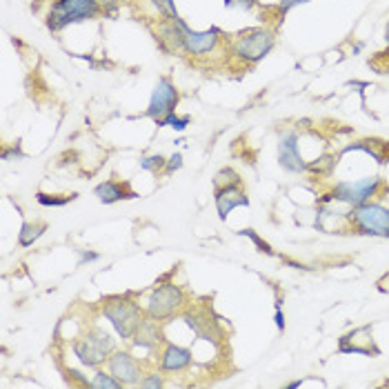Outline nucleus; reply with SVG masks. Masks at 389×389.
I'll use <instances>...</instances> for the list:
<instances>
[{
	"label": "nucleus",
	"instance_id": "1",
	"mask_svg": "<svg viewBox=\"0 0 389 389\" xmlns=\"http://www.w3.org/2000/svg\"><path fill=\"white\" fill-rule=\"evenodd\" d=\"M276 45V31L270 27H252L234 33L229 51L245 65H256L270 54Z\"/></svg>",
	"mask_w": 389,
	"mask_h": 389
},
{
	"label": "nucleus",
	"instance_id": "2",
	"mask_svg": "<svg viewBox=\"0 0 389 389\" xmlns=\"http://www.w3.org/2000/svg\"><path fill=\"white\" fill-rule=\"evenodd\" d=\"M102 316L112 323L116 334L122 341H132V336L140 321L145 318V311L140 309V305L129 296H110L102 300L100 305Z\"/></svg>",
	"mask_w": 389,
	"mask_h": 389
},
{
	"label": "nucleus",
	"instance_id": "3",
	"mask_svg": "<svg viewBox=\"0 0 389 389\" xmlns=\"http://www.w3.org/2000/svg\"><path fill=\"white\" fill-rule=\"evenodd\" d=\"M72 349L76 353V358L85 367L98 369L100 365H105L110 361L116 345H114V339H110V334L105 329L90 327V329H85L80 336H76L74 343H72Z\"/></svg>",
	"mask_w": 389,
	"mask_h": 389
},
{
	"label": "nucleus",
	"instance_id": "4",
	"mask_svg": "<svg viewBox=\"0 0 389 389\" xmlns=\"http://www.w3.org/2000/svg\"><path fill=\"white\" fill-rule=\"evenodd\" d=\"M387 189V183L380 176L374 178H361V181H341L331 187L329 193H325L323 203H345L349 207H358L363 203H369L371 198H383V191Z\"/></svg>",
	"mask_w": 389,
	"mask_h": 389
},
{
	"label": "nucleus",
	"instance_id": "5",
	"mask_svg": "<svg viewBox=\"0 0 389 389\" xmlns=\"http://www.w3.org/2000/svg\"><path fill=\"white\" fill-rule=\"evenodd\" d=\"M102 14L96 0H54L47 14V27L51 31H63L74 23L94 21Z\"/></svg>",
	"mask_w": 389,
	"mask_h": 389
},
{
	"label": "nucleus",
	"instance_id": "6",
	"mask_svg": "<svg viewBox=\"0 0 389 389\" xmlns=\"http://www.w3.org/2000/svg\"><path fill=\"white\" fill-rule=\"evenodd\" d=\"M349 232L363 236H380L389 238V207L380 203H363L347 211Z\"/></svg>",
	"mask_w": 389,
	"mask_h": 389
},
{
	"label": "nucleus",
	"instance_id": "7",
	"mask_svg": "<svg viewBox=\"0 0 389 389\" xmlns=\"http://www.w3.org/2000/svg\"><path fill=\"white\" fill-rule=\"evenodd\" d=\"M187 294L176 282H165V285H156L145 303V314L156 318V321L167 323L178 314L187 309Z\"/></svg>",
	"mask_w": 389,
	"mask_h": 389
},
{
	"label": "nucleus",
	"instance_id": "8",
	"mask_svg": "<svg viewBox=\"0 0 389 389\" xmlns=\"http://www.w3.org/2000/svg\"><path fill=\"white\" fill-rule=\"evenodd\" d=\"M178 100H181V96H178V90H176V85L171 82V78L163 76V78H158V82L154 87V94H151L149 107L145 114L158 125L163 118H167L169 114L176 112Z\"/></svg>",
	"mask_w": 389,
	"mask_h": 389
},
{
	"label": "nucleus",
	"instance_id": "9",
	"mask_svg": "<svg viewBox=\"0 0 389 389\" xmlns=\"http://www.w3.org/2000/svg\"><path fill=\"white\" fill-rule=\"evenodd\" d=\"M107 371L122 383V387H138L140 378H143V365L134 356L132 351L125 349H114L107 361Z\"/></svg>",
	"mask_w": 389,
	"mask_h": 389
},
{
	"label": "nucleus",
	"instance_id": "10",
	"mask_svg": "<svg viewBox=\"0 0 389 389\" xmlns=\"http://www.w3.org/2000/svg\"><path fill=\"white\" fill-rule=\"evenodd\" d=\"M185 29L187 23L183 18L178 21H169V18H158L154 33H156V41L161 45V49L165 54H176V51H183L185 45Z\"/></svg>",
	"mask_w": 389,
	"mask_h": 389
},
{
	"label": "nucleus",
	"instance_id": "11",
	"mask_svg": "<svg viewBox=\"0 0 389 389\" xmlns=\"http://www.w3.org/2000/svg\"><path fill=\"white\" fill-rule=\"evenodd\" d=\"M300 138L296 132H282L278 138V163L289 174H307V163L298 149Z\"/></svg>",
	"mask_w": 389,
	"mask_h": 389
},
{
	"label": "nucleus",
	"instance_id": "12",
	"mask_svg": "<svg viewBox=\"0 0 389 389\" xmlns=\"http://www.w3.org/2000/svg\"><path fill=\"white\" fill-rule=\"evenodd\" d=\"M223 36H220V29L211 27L205 31H193V29H185V45H183V54L189 56H207L211 51H216L220 45Z\"/></svg>",
	"mask_w": 389,
	"mask_h": 389
},
{
	"label": "nucleus",
	"instance_id": "13",
	"mask_svg": "<svg viewBox=\"0 0 389 389\" xmlns=\"http://www.w3.org/2000/svg\"><path fill=\"white\" fill-rule=\"evenodd\" d=\"M214 203L218 218L227 220V216L232 214L236 207H247L250 198H247V191L243 185H227V187H214Z\"/></svg>",
	"mask_w": 389,
	"mask_h": 389
},
{
	"label": "nucleus",
	"instance_id": "14",
	"mask_svg": "<svg viewBox=\"0 0 389 389\" xmlns=\"http://www.w3.org/2000/svg\"><path fill=\"white\" fill-rule=\"evenodd\" d=\"M158 356H161L158 367H161V371H165V374H181V371L189 369L193 363L191 349L174 345V343H165Z\"/></svg>",
	"mask_w": 389,
	"mask_h": 389
},
{
	"label": "nucleus",
	"instance_id": "15",
	"mask_svg": "<svg viewBox=\"0 0 389 389\" xmlns=\"http://www.w3.org/2000/svg\"><path fill=\"white\" fill-rule=\"evenodd\" d=\"M163 323L156 321V318L147 316L140 321V325L136 327L134 336H132V343L134 347H140V349H147V351H154L161 345H165V339H163Z\"/></svg>",
	"mask_w": 389,
	"mask_h": 389
},
{
	"label": "nucleus",
	"instance_id": "16",
	"mask_svg": "<svg viewBox=\"0 0 389 389\" xmlns=\"http://www.w3.org/2000/svg\"><path fill=\"white\" fill-rule=\"evenodd\" d=\"M369 331H371V327L365 325V327H358V329L345 334L343 339H341V343H351V345H341L339 349L343 353H365V356H371V353H380L374 347V341H371Z\"/></svg>",
	"mask_w": 389,
	"mask_h": 389
},
{
	"label": "nucleus",
	"instance_id": "17",
	"mask_svg": "<svg viewBox=\"0 0 389 389\" xmlns=\"http://www.w3.org/2000/svg\"><path fill=\"white\" fill-rule=\"evenodd\" d=\"M94 193L102 205H114L125 198H136V191L129 187V183L122 181H105L94 189Z\"/></svg>",
	"mask_w": 389,
	"mask_h": 389
},
{
	"label": "nucleus",
	"instance_id": "18",
	"mask_svg": "<svg viewBox=\"0 0 389 389\" xmlns=\"http://www.w3.org/2000/svg\"><path fill=\"white\" fill-rule=\"evenodd\" d=\"M47 232V225L36 220V223H23L21 232H18V245L21 247H31L43 234Z\"/></svg>",
	"mask_w": 389,
	"mask_h": 389
},
{
	"label": "nucleus",
	"instance_id": "19",
	"mask_svg": "<svg viewBox=\"0 0 389 389\" xmlns=\"http://www.w3.org/2000/svg\"><path fill=\"white\" fill-rule=\"evenodd\" d=\"M336 156L331 154H325L321 158H316L314 163H307V174H318V178H327V176H331V171L336 169Z\"/></svg>",
	"mask_w": 389,
	"mask_h": 389
},
{
	"label": "nucleus",
	"instance_id": "20",
	"mask_svg": "<svg viewBox=\"0 0 389 389\" xmlns=\"http://www.w3.org/2000/svg\"><path fill=\"white\" fill-rule=\"evenodd\" d=\"M36 201L43 207H63L67 203L76 201V193H45V191H38L36 193Z\"/></svg>",
	"mask_w": 389,
	"mask_h": 389
},
{
	"label": "nucleus",
	"instance_id": "21",
	"mask_svg": "<svg viewBox=\"0 0 389 389\" xmlns=\"http://www.w3.org/2000/svg\"><path fill=\"white\" fill-rule=\"evenodd\" d=\"M90 387H92V389H120L122 383L112 374V371H102V369H98L96 374H94V378L90 380Z\"/></svg>",
	"mask_w": 389,
	"mask_h": 389
},
{
	"label": "nucleus",
	"instance_id": "22",
	"mask_svg": "<svg viewBox=\"0 0 389 389\" xmlns=\"http://www.w3.org/2000/svg\"><path fill=\"white\" fill-rule=\"evenodd\" d=\"M227 185H243L240 174L232 167H223L214 176V187H227Z\"/></svg>",
	"mask_w": 389,
	"mask_h": 389
},
{
	"label": "nucleus",
	"instance_id": "23",
	"mask_svg": "<svg viewBox=\"0 0 389 389\" xmlns=\"http://www.w3.org/2000/svg\"><path fill=\"white\" fill-rule=\"evenodd\" d=\"M147 3L158 11L161 18H169V21H178L181 18L178 11H176L174 0H147Z\"/></svg>",
	"mask_w": 389,
	"mask_h": 389
},
{
	"label": "nucleus",
	"instance_id": "24",
	"mask_svg": "<svg viewBox=\"0 0 389 389\" xmlns=\"http://www.w3.org/2000/svg\"><path fill=\"white\" fill-rule=\"evenodd\" d=\"M165 165H167V161L161 156V154H154V156H145L143 161H140V167H143L145 171H154V174H158V171H165Z\"/></svg>",
	"mask_w": 389,
	"mask_h": 389
},
{
	"label": "nucleus",
	"instance_id": "25",
	"mask_svg": "<svg viewBox=\"0 0 389 389\" xmlns=\"http://www.w3.org/2000/svg\"><path fill=\"white\" fill-rule=\"evenodd\" d=\"M187 125H189V116H176V112L169 114L167 118H163L161 122H158V127H171V129H176V132L187 129Z\"/></svg>",
	"mask_w": 389,
	"mask_h": 389
},
{
	"label": "nucleus",
	"instance_id": "26",
	"mask_svg": "<svg viewBox=\"0 0 389 389\" xmlns=\"http://www.w3.org/2000/svg\"><path fill=\"white\" fill-rule=\"evenodd\" d=\"M165 385V378L161 371H151V374H145L143 378H140L138 387H143V389H158V387H163Z\"/></svg>",
	"mask_w": 389,
	"mask_h": 389
},
{
	"label": "nucleus",
	"instance_id": "27",
	"mask_svg": "<svg viewBox=\"0 0 389 389\" xmlns=\"http://www.w3.org/2000/svg\"><path fill=\"white\" fill-rule=\"evenodd\" d=\"M240 236H247V238H252V243L258 247V252H262V254H274V250H272V247H270V243H265L256 232H254V229H243V232H240Z\"/></svg>",
	"mask_w": 389,
	"mask_h": 389
},
{
	"label": "nucleus",
	"instance_id": "28",
	"mask_svg": "<svg viewBox=\"0 0 389 389\" xmlns=\"http://www.w3.org/2000/svg\"><path fill=\"white\" fill-rule=\"evenodd\" d=\"M258 5V0H225V7H240V9H254Z\"/></svg>",
	"mask_w": 389,
	"mask_h": 389
},
{
	"label": "nucleus",
	"instance_id": "29",
	"mask_svg": "<svg viewBox=\"0 0 389 389\" xmlns=\"http://www.w3.org/2000/svg\"><path fill=\"white\" fill-rule=\"evenodd\" d=\"M305 3H309V0H280L278 3V14H280V18L285 16L292 7H296V5H305Z\"/></svg>",
	"mask_w": 389,
	"mask_h": 389
},
{
	"label": "nucleus",
	"instance_id": "30",
	"mask_svg": "<svg viewBox=\"0 0 389 389\" xmlns=\"http://www.w3.org/2000/svg\"><path fill=\"white\" fill-rule=\"evenodd\" d=\"M183 167V156L181 154H174L171 158H169V161H167V165H165V176H169L171 171H176V169H181Z\"/></svg>",
	"mask_w": 389,
	"mask_h": 389
},
{
	"label": "nucleus",
	"instance_id": "31",
	"mask_svg": "<svg viewBox=\"0 0 389 389\" xmlns=\"http://www.w3.org/2000/svg\"><path fill=\"white\" fill-rule=\"evenodd\" d=\"M96 3L100 5L102 14H114L120 7V0H96Z\"/></svg>",
	"mask_w": 389,
	"mask_h": 389
},
{
	"label": "nucleus",
	"instance_id": "32",
	"mask_svg": "<svg viewBox=\"0 0 389 389\" xmlns=\"http://www.w3.org/2000/svg\"><path fill=\"white\" fill-rule=\"evenodd\" d=\"M67 378H74L78 385H82V387H90V380L82 378V376H80V371H76V369H67Z\"/></svg>",
	"mask_w": 389,
	"mask_h": 389
},
{
	"label": "nucleus",
	"instance_id": "33",
	"mask_svg": "<svg viewBox=\"0 0 389 389\" xmlns=\"http://www.w3.org/2000/svg\"><path fill=\"white\" fill-rule=\"evenodd\" d=\"M11 156H23L18 145H16V147H5V149H3V161H9Z\"/></svg>",
	"mask_w": 389,
	"mask_h": 389
},
{
	"label": "nucleus",
	"instance_id": "34",
	"mask_svg": "<svg viewBox=\"0 0 389 389\" xmlns=\"http://www.w3.org/2000/svg\"><path fill=\"white\" fill-rule=\"evenodd\" d=\"M276 327L280 331H285V316H282V311H280V305H276Z\"/></svg>",
	"mask_w": 389,
	"mask_h": 389
},
{
	"label": "nucleus",
	"instance_id": "35",
	"mask_svg": "<svg viewBox=\"0 0 389 389\" xmlns=\"http://www.w3.org/2000/svg\"><path fill=\"white\" fill-rule=\"evenodd\" d=\"M96 258H98V254H96V252H82L80 262H90V260H96Z\"/></svg>",
	"mask_w": 389,
	"mask_h": 389
},
{
	"label": "nucleus",
	"instance_id": "36",
	"mask_svg": "<svg viewBox=\"0 0 389 389\" xmlns=\"http://www.w3.org/2000/svg\"><path fill=\"white\" fill-rule=\"evenodd\" d=\"M385 41H387V45H389V23H387V27H385Z\"/></svg>",
	"mask_w": 389,
	"mask_h": 389
}]
</instances>
